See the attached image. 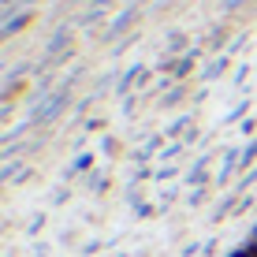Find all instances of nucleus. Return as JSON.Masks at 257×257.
Returning <instances> with one entry per match:
<instances>
[{
    "instance_id": "nucleus-1",
    "label": "nucleus",
    "mask_w": 257,
    "mask_h": 257,
    "mask_svg": "<svg viewBox=\"0 0 257 257\" xmlns=\"http://www.w3.org/2000/svg\"><path fill=\"white\" fill-rule=\"evenodd\" d=\"M238 257H257V246H253V250H246V253H238Z\"/></svg>"
}]
</instances>
